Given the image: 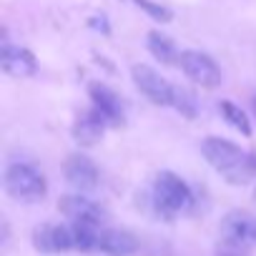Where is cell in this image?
<instances>
[{
    "label": "cell",
    "instance_id": "obj_1",
    "mask_svg": "<svg viewBox=\"0 0 256 256\" xmlns=\"http://www.w3.org/2000/svg\"><path fill=\"white\" fill-rule=\"evenodd\" d=\"M201 151H204V158L234 186H244L256 176V156L244 154L231 141L211 136L201 144Z\"/></svg>",
    "mask_w": 256,
    "mask_h": 256
},
{
    "label": "cell",
    "instance_id": "obj_2",
    "mask_svg": "<svg viewBox=\"0 0 256 256\" xmlns=\"http://www.w3.org/2000/svg\"><path fill=\"white\" fill-rule=\"evenodd\" d=\"M3 186L8 191L10 198L20 201V204H36L46 196L48 186H46V178L40 171H36L33 166L28 164H10L6 168V178H3Z\"/></svg>",
    "mask_w": 256,
    "mask_h": 256
},
{
    "label": "cell",
    "instance_id": "obj_3",
    "mask_svg": "<svg viewBox=\"0 0 256 256\" xmlns=\"http://www.w3.org/2000/svg\"><path fill=\"white\" fill-rule=\"evenodd\" d=\"M156 204L166 214H176L191 204V188L184 178L171 171H161L156 176Z\"/></svg>",
    "mask_w": 256,
    "mask_h": 256
},
{
    "label": "cell",
    "instance_id": "obj_4",
    "mask_svg": "<svg viewBox=\"0 0 256 256\" xmlns=\"http://www.w3.org/2000/svg\"><path fill=\"white\" fill-rule=\"evenodd\" d=\"M181 70L186 73V78H191L196 86L201 88H216L221 83V68L216 66V60L201 50H184L181 53Z\"/></svg>",
    "mask_w": 256,
    "mask_h": 256
},
{
    "label": "cell",
    "instance_id": "obj_5",
    "mask_svg": "<svg viewBox=\"0 0 256 256\" xmlns=\"http://www.w3.org/2000/svg\"><path fill=\"white\" fill-rule=\"evenodd\" d=\"M131 76H134V83L136 88L154 103V106H171V96H174V86L161 78L158 70H154L151 66H144V63H136L131 68Z\"/></svg>",
    "mask_w": 256,
    "mask_h": 256
},
{
    "label": "cell",
    "instance_id": "obj_6",
    "mask_svg": "<svg viewBox=\"0 0 256 256\" xmlns=\"http://www.w3.org/2000/svg\"><path fill=\"white\" fill-rule=\"evenodd\" d=\"M63 174H66V181H68L76 191H80V194L98 188V181H100L96 164H93L88 156H80V154L68 156V161H66V166H63Z\"/></svg>",
    "mask_w": 256,
    "mask_h": 256
},
{
    "label": "cell",
    "instance_id": "obj_7",
    "mask_svg": "<svg viewBox=\"0 0 256 256\" xmlns=\"http://www.w3.org/2000/svg\"><path fill=\"white\" fill-rule=\"evenodd\" d=\"M221 238L254 246L256 244V216L248 211H228L221 221Z\"/></svg>",
    "mask_w": 256,
    "mask_h": 256
},
{
    "label": "cell",
    "instance_id": "obj_8",
    "mask_svg": "<svg viewBox=\"0 0 256 256\" xmlns=\"http://www.w3.org/2000/svg\"><path fill=\"white\" fill-rule=\"evenodd\" d=\"M58 211L63 214V216H68L73 224H93V226H98L100 221H103V208L96 204V201H90V198H86V196H63L60 201H58Z\"/></svg>",
    "mask_w": 256,
    "mask_h": 256
},
{
    "label": "cell",
    "instance_id": "obj_9",
    "mask_svg": "<svg viewBox=\"0 0 256 256\" xmlns=\"http://www.w3.org/2000/svg\"><path fill=\"white\" fill-rule=\"evenodd\" d=\"M33 246L43 254H60L68 248H76L73 244V231L68 226H53V224H40L33 231Z\"/></svg>",
    "mask_w": 256,
    "mask_h": 256
},
{
    "label": "cell",
    "instance_id": "obj_10",
    "mask_svg": "<svg viewBox=\"0 0 256 256\" xmlns=\"http://www.w3.org/2000/svg\"><path fill=\"white\" fill-rule=\"evenodd\" d=\"M0 66H3V70L13 78H28V76H36V70H38L36 56L28 48L8 46V43L0 50Z\"/></svg>",
    "mask_w": 256,
    "mask_h": 256
},
{
    "label": "cell",
    "instance_id": "obj_11",
    "mask_svg": "<svg viewBox=\"0 0 256 256\" xmlns=\"http://www.w3.org/2000/svg\"><path fill=\"white\" fill-rule=\"evenodd\" d=\"M88 93L93 98V108L103 116L106 123L110 126H120L123 123V106H120V98L103 83H90L88 86Z\"/></svg>",
    "mask_w": 256,
    "mask_h": 256
},
{
    "label": "cell",
    "instance_id": "obj_12",
    "mask_svg": "<svg viewBox=\"0 0 256 256\" xmlns=\"http://www.w3.org/2000/svg\"><path fill=\"white\" fill-rule=\"evenodd\" d=\"M98 251L108 254V256H131L138 251V238L131 231L123 228H108L100 234L98 241Z\"/></svg>",
    "mask_w": 256,
    "mask_h": 256
},
{
    "label": "cell",
    "instance_id": "obj_13",
    "mask_svg": "<svg viewBox=\"0 0 256 256\" xmlns=\"http://www.w3.org/2000/svg\"><path fill=\"white\" fill-rule=\"evenodd\" d=\"M103 131H106V120H103V116L96 108L88 110V113H83L73 123V138L80 146H96L103 138Z\"/></svg>",
    "mask_w": 256,
    "mask_h": 256
},
{
    "label": "cell",
    "instance_id": "obj_14",
    "mask_svg": "<svg viewBox=\"0 0 256 256\" xmlns=\"http://www.w3.org/2000/svg\"><path fill=\"white\" fill-rule=\"evenodd\" d=\"M148 50H151V56H154V58H158V60H161V63H166V66H174V63H178V60H181V56H178V50H176L174 40H171L168 36L158 33V30L148 33Z\"/></svg>",
    "mask_w": 256,
    "mask_h": 256
},
{
    "label": "cell",
    "instance_id": "obj_15",
    "mask_svg": "<svg viewBox=\"0 0 256 256\" xmlns=\"http://www.w3.org/2000/svg\"><path fill=\"white\" fill-rule=\"evenodd\" d=\"M70 231H73L76 248H80V251L98 248V241H100V234H103V231H98V226H93V224H73Z\"/></svg>",
    "mask_w": 256,
    "mask_h": 256
},
{
    "label": "cell",
    "instance_id": "obj_16",
    "mask_svg": "<svg viewBox=\"0 0 256 256\" xmlns=\"http://www.w3.org/2000/svg\"><path fill=\"white\" fill-rule=\"evenodd\" d=\"M171 106H174L181 116H186V118H196V116H198V100H196V96H194L188 88L174 86Z\"/></svg>",
    "mask_w": 256,
    "mask_h": 256
},
{
    "label": "cell",
    "instance_id": "obj_17",
    "mask_svg": "<svg viewBox=\"0 0 256 256\" xmlns=\"http://www.w3.org/2000/svg\"><path fill=\"white\" fill-rule=\"evenodd\" d=\"M218 110L224 113V118L236 128V131H241L244 136H251V123H248L246 113H244L238 106H234V103H228V100H221V103H218Z\"/></svg>",
    "mask_w": 256,
    "mask_h": 256
},
{
    "label": "cell",
    "instance_id": "obj_18",
    "mask_svg": "<svg viewBox=\"0 0 256 256\" xmlns=\"http://www.w3.org/2000/svg\"><path fill=\"white\" fill-rule=\"evenodd\" d=\"M216 256H251V246H244L231 238H221L216 244Z\"/></svg>",
    "mask_w": 256,
    "mask_h": 256
},
{
    "label": "cell",
    "instance_id": "obj_19",
    "mask_svg": "<svg viewBox=\"0 0 256 256\" xmlns=\"http://www.w3.org/2000/svg\"><path fill=\"white\" fill-rule=\"evenodd\" d=\"M136 6L141 10H146L154 20H161V23H168L171 20V10L164 8V6H158V3H151V0H136Z\"/></svg>",
    "mask_w": 256,
    "mask_h": 256
},
{
    "label": "cell",
    "instance_id": "obj_20",
    "mask_svg": "<svg viewBox=\"0 0 256 256\" xmlns=\"http://www.w3.org/2000/svg\"><path fill=\"white\" fill-rule=\"evenodd\" d=\"M254 113H256V96H254Z\"/></svg>",
    "mask_w": 256,
    "mask_h": 256
},
{
    "label": "cell",
    "instance_id": "obj_21",
    "mask_svg": "<svg viewBox=\"0 0 256 256\" xmlns=\"http://www.w3.org/2000/svg\"><path fill=\"white\" fill-rule=\"evenodd\" d=\"M254 201H256V191H254Z\"/></svg>",
    "mask_w": 256,
    "mask_h": 256
}]
</instances>
